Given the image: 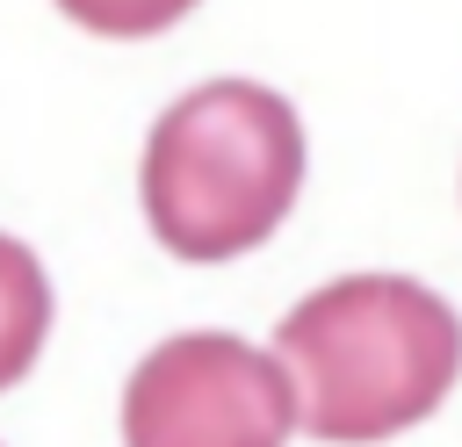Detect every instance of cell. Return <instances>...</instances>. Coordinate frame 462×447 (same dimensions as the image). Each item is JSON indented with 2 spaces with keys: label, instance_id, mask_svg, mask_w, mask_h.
<instances>
[{
  "label": "cell",
  "instance_id": "obj_4",
  "mask_svg": "<svg viewBox=\"0 0 462 447\" xmlns=\"http://www.w3.org/2000/svg\"><path fill=\"white\" fill-rule=\"evenodd\" d=\"M43 332H51V281L36 252L0 231V389L29 375V360L43 353Z\"/></svg>",
  "mask_w": 462,
  "mask_h": 447
},
{
  "label": "cell",
  "instance_id": "obj_2",
  "mask_svg": "<svg viewBox=\"0 0 462 447\" xmlns=\"http://www.w3.org/2000/svg\"><path fill=\"white\" fill-rule=\"evenodd\" d=\"M303 187V123L274 87L209 79L144 144V216L173 260H238L274 238Z\"/></svg>",
  "mask_w": 462,
  "mask_h": 447
},
{
  "label": "cell",
  "instance_id": "obj_3",
  "mask_svg": "<svg viewBox=\"0 0 462 447\" xmlns=\"http://www.w3.org/2000/svg\"><path fill=\"white\" fill-rule=\"evenodd\" d=\"M289 425V368L231 332H180L152 346L123 389V447H282Z\"/></svg>",
  "mask_w": 462,
  "mask_h": 447
},
{
  "label": "cell",
  "instance_id": "obj_1",
  "mask_svg": "<svg viewBox=\"0 0 462 447\" xmlns=\"http://www.w3.org/2000/svg\"><path fill=\"white\" fill-rule=\"evenodd\" d=\"M274 360L318 440H390L440 411L462 375V317L404 274H346L274 324Z\"/></svg>",
  "mask_w": 462,
  "mask_h": 447
},
{
  "label": "cell",
  "instance_id": "obj_5",
  "mask_svg": "<svg viewBox=\"0 0 462 447\" xmlns=\"http://www.w3.org/2000/svg\"><path fill=\"white\" fill-rule=\"evenodd\" d=\"M58 7L94 36H152V29H173L195 0H58Z\"/></svg>",
  "mask_w": 462,
  "mask_h": 447
}]
</instances>
